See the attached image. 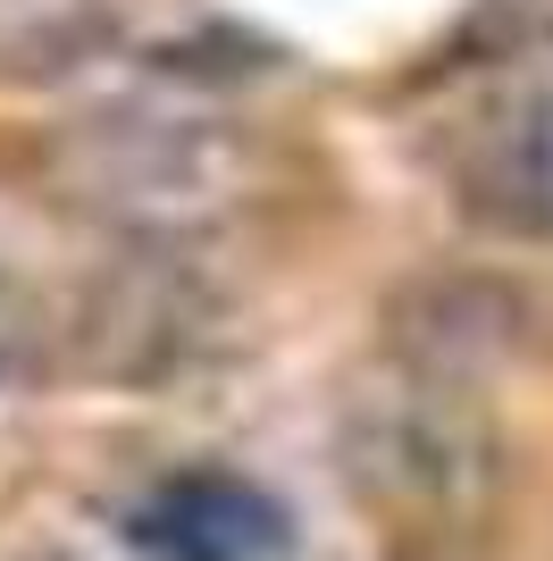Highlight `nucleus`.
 <instances>
[{
    "label": "nucleus",
    "mask_w": 553,
    "mask_h": 561,
    "mask_svg": "<svg viewBox=\"0 0 553 561\" xmlns=\"http://www.w3.org/2000/svg\"><path fill=\"white\" fill-rule=\"evenodd\" d=\"M135 545L151 561H276L285 512L227 469H193V478H168L135 512Z\"/></svg>",
    "instance_id": "f257e3e1"
},
{
    "label": "nucleus",
    "mask_w": 553,
    "mask_h": 561,
    "mask_svg": "<svg viewBox=\"0 0 553 561\" xmlns=\"http://www.w3.org/2000/svg\"><path fill=\"white\" fill-rule=\"evenodd\" d=\"M470 193L495 227L520 234H553V93L520 101V110L495 126V142L470 168Z\"/></svg>",
    "instance_id": "f03ea898"
}]
</instances>
